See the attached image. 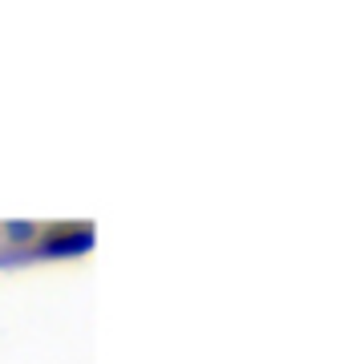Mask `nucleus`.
I'll list each match as a JSON object with an SVG mask.
<instances>
[{"mask_svg": "<svg viewBox=\"0 0 344 364\" xmlns=\"http://www.w3.org/2000/svg\"><path fill=\"white\" fill-rule=\"evenodd\" d=\"M93 223H61V227H49L41 231V239L33 243L41 259H77V255H90L93 251Z\"/></svg>", "mask_w": 344, "mask_h": 364, "instance_id": "1", "label": "nucleus"}, {"mask_svg": "<svg viewBox=\"0 0 344 364\" xmlns=\"http://www.w3.org/2000/svg\"><path fill=\"white\" fill-rule=\"evenodd\" d=\"M41 231H45V227H37V223H28V219L4 223V239H9V243H21V247H25V243H37Z\"/></svg>", "mask_w": 344, "mask_h": 364, "instance_id": "2", "label": "nucleus"}]
</instances>
